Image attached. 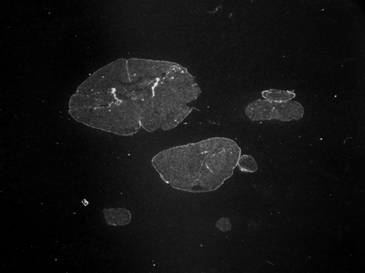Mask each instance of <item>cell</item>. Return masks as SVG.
<instances>
[{"label": "cell", "mask_w": 365, "mask_h": 273, "mask_svg": "<svg viewBox=\"0 0 365 273\" xmlns=\"http://www.w3.org/2000/svg\"><path fill=\"white\" fill-rule=\"evenodd\" d=\"M240 156L234 140L212 138L164 150L152 164L173 188L205 193L218 190L232 177Z\"/></svg>", "instance_id": "1"}, {"label": "cell", "mask_w": 365, "mask_h": 273, "mask_svg": "<svg viewBox=\"0 0 365 273\" xmlns=\"http://www.w3.org/2000/svg\"><path fill=\"white\" fill-rule=\"evenodd\" d=\"M69 113L80 123L120 136L133 135L142 128L139 108L130 101H118L108 107Z\"/></svg>", "instance_id": "2"}, {"label": "cell", "mask_w": 365, "mask_h": 273, "mask_svg": "<svg viewBox=\"0 0 365 273\" xmlns=\"http://www.w3.org/2000/svg\"><path fill=\"white\" fill-rule=\"evenodd\" d=\"M304 108L298 102H273L257 100L246 108L247 117L252 121L279 120L282 121L298 120L304 115Z\"/></svg>", "instance_id": "3"}, {"label": "cell", "mask_w": 365, "mask_h": 273, "mask_svg": "<svg viewBox=\"0 0 365 273\" xmlns=\"http://www.w3.org/2000/svg\"><path fill=\"white\" fill-rule=\"evenodd\" d=\"M188 69L167 61H155L140 58L128 60V71L130 82L141 79H156L173 71H185Z\"/></svg>", "instance_id": "4"}, {"label": "cell", "mask_w": 365, "mask_h": 273, "mask_svg": "<svg viewBox=\"0 0 365 273\" xmlns=\"http://www.w3.org/2000/svg\"><path fill=\"white\" fill-rule=\"evenodd\" d=\"M108 225L125 226L132 220L130 212L125 208H108L103 210Z\"/></svg>", "instance_id": "5"}, {"label": "cell", "mask_w": 365, "mask_h": 273, "mask_svg": "<svg viewBox=\"0 0 365 273\" xmlns=\"http://www.w3.org/2000/svg\"><path fill=\"white\" fill-rule=\"evenodd\" d=\"M262 96L264 100L279 103L291 101L296 97V94L292 91L279 89L263 91Z\"/></svg>", "instance_id": "6"}, {"label": "cell", "mask_w": 365, "mask_h": 273, "mask_svg": "<svg viewBox=\"0 0 365 273\" xmlns=\"http://www.w3.org/2000/svg\"><path fill=\"white\" fill-rule=\"evenodd\" d=\"M237 166L240 170L243 172H255L258 170V165L251 155L240 156Z\"/></svg>", "instance_id": "7"}, {"label": "cell", "mask_w": 365, "mask_h": 273, "mask_svg": "<svg viewBox=\"0 0 365 273\" xmlns=\"http://www.w3.org/2000/svg\"><path fill=\"white\" fill-rule=\"evenodd\" d=\"M217 228L222 232H227L231 230V222L227 218H222L217 222Z\"/></svg>", "instance_id": "8"}]
</instances>
